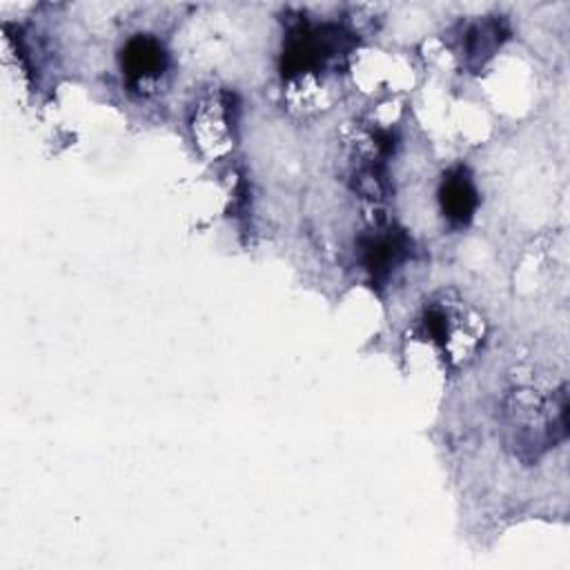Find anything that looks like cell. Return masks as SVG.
<instances>
[{"mask_svg":"<svg viewBox=\"0 0 570 570\" xmlns=\"http://www.w3.org/2000/svg\"><path fill=\"white\" fill-rule=\"evenodd\" d=\"M566 385L541 401L532 390H514L503 401V430L508 445L523 461H534L543 450L568 434Z\"/></svg>","mask_w":570,"mask_h":570,"instance_id":"1","label":"cell"},{"mask_svg":"<svg viewBox=\"0 0 570 570\" xmlns=\"http://www.w3.org/2000/svg\"><path fill=\"white\" fill-rule=\"evenodd\" d=\"M423 327L428 338H432L448 354V358L456 361L474 347L465 338L479 341V334L474 332L476 321H470V314L463 307L445 301L425 307Z\"/></svg>","mask_w":570,"mask_h":570,"instance_id":"2","label":"cell"},{"mask_svg":"<svg viewBox=\"0 0 570 570\" xmlns=\"http://www.w3.org/2000/svg\"><path fill=\"white\" fill-rule=\"evenodd\" d=\"M125 80L138 89H154L167 71V53L151 36H134L120 56Z\"/></svg>","mask_w":570,"mask_h":570,"instance_id":"3","label":"cell"},{"mask_svg":"<svg viewBox=\"0 0 570 570\" xmlns=\"http://www.w3.org/2000/svg\"><path fill=\"white\" fill-rule=\"evenodd\" d=\"M439 203L445 220L452 227H465L476 212V189L465 167L450 169L439 187Z\"/></svg>","mask_w":570,"mask_h":570,"instance_id":"4","label":"cell"},{"mask_svg":"<svg viewBox=\"0 0 570 570\" xmlns=\"http://www.w3.org/2000/svg\"><path fill=\"white\" fill-rule=\"evenodd\" d=\"M363 252H365V263L370 272L376 278H383L407 254V238L401 232L374 234L372 238L365 240Z\"/></svg>","mask_w":570,"mask_h":570,"instance_id":"5","label":"cell"},{"mask_svg":"<svg viewBox=\"0 0 570 570\" xmlns=\"http://www.w3.org/2000/svg\"><path fill=\"white\" fill-rule=\"evenodd\" d=\"M505 36H508V29L503 20H483L470 27L465 36L468 65H481L485 58H490Z\"/></svg>","mask_w":570,"mask_h":570,"instance_id":"6","label":"cell"}]
</instances>
